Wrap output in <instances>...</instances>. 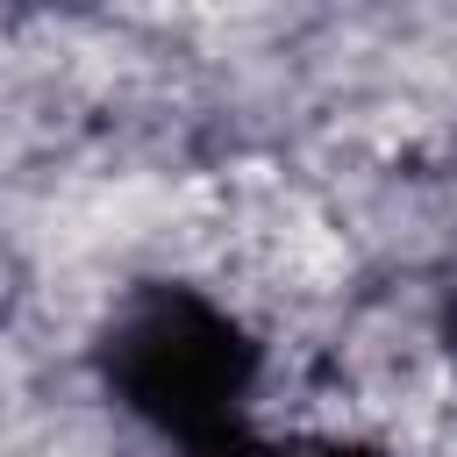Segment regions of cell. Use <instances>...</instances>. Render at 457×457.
I'll return each mask as SVG.
<instances>
[{
    "label": "cell",
    "instance_id": "obj_3",
    "mask_svg": "<svg viewBox=\"0 0 457 457\" xmlns=\"http://www.w3.org/2000/svg\"><path fill=\"white\" fill-rule=\"evenodd\" d=\"M443 336H450V357H457V293H450V314H443Z\"/></svg>",
    "mask_w": 457,
    "mask_h": 457
},
{
    "label": "cell",
    "instance_id": "obj_2",
    "mask_svg": "<svg viewBox=\"0 0 457 457\" xmlns=\"http://www.w3.org/2000/svg\"><path fill=\"white\" fill-rule=\"evenodd\" d=\"M186 457H386V450H371V443H264V436L228 428V436H214Z\"/></svg>",
    "mask_w": 457,
    "mask_h": 457
},
{
    "label": "cell",
    "instance_id": "obj_1",
    "mask_svg": "<svg viewBox=\"0 0 457 457\" xmlns=\"http://www.w3.org/2000/svg\"><path fill=\"white\" fill-rule=\"evenodd\" d=\"M100 364L129 414H143L150 428L200 450V443L243 428L236 407L257 378V343L214 300H200L186 286H157L114 314Z\"/></svg>",
    "mask_w": 457,
    "mask_h": 457
}]
</instances>
